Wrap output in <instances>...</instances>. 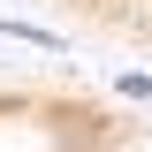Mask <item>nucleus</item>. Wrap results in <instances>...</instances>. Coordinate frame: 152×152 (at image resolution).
<instances>
[{"instance_id":"1","label":"nucleus","mask_w":152,"mask_h":152,"mask_svg":"<svg viewBox=\"0 0 152 152\" xmlns=\"http://www.w3.org/2000/svg\"><path fill=\"white\" fill-rule=\"evenodd\" d=\"M114 91H122V99H152V76H145V69H122V76H114Z\"/></svg>"}]
</instances>
